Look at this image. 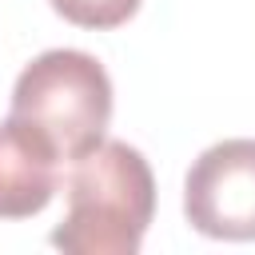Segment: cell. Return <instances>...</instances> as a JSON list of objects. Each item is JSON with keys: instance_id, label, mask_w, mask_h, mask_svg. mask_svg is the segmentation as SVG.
I'll return each mask as SVG.
<instances>
[{"instance_id": "1", "label": "cell", "mask_w": 255, "mask_h": 255, "mask_svg": "<svg viewBox=\"0 0 255 255\" xmlns=\"http://www.w3.org/2000/svg\"><path fill=\"white\" fill-rule=\"evenodd\" d=\"M151 211L155 179L147 159L124 139H104L76 159L68 175V211L52 243L68 255H135Z\"/></svg>"}, {"instance_id": "2", "label": "cell", "mask_w": 255, "mask_h": 255, "mask_svg": "<svg viewBox=\"0 0 255 255\" xmlns=\"http://www.w3.org/2000/svg\"><path fill=\"white\" fill-rule=\"evenodd\" d=\"M12 116L28 124L56 159H84L104 143L112 120V80L104 64L76 48L40 52L12 88Z\"/></svg>"}, {"instance_id": "3", "label": "cell", "mask_w": 255, "mask_h": 255, "mask_svg": "<svg viewBox=\"0 0 255 255\" xmlns=\"http://www.w3.org/2000/svg\"><path fill=\"white\" fill-rule=\"evenodd\" d=\"M187 223L211 239H255V139L199 151L183 179Z\"/></svg>"}, {"instance_id": "4", "label": "cell", "mask_w": 255, "mask_h": 255, "mask_svg": "<svg viewBox=\"0 0 255 255\" xmlns=\"http://www.w3.org/2000/svg\"><path fill=\"white\" fill-rule=\"evenodd\" d=\"M56 151L16 116L0 120V219H28L56 195Z\"/></svg>"}, {"instance_id": "5", "label": "cell", "mask_w": 255, "mask_h": 255, "mask_svg": "<svg viewBox=\"0 0 255 255\" xmlns=\"http://www.w3.org/2000/svg\"><path fill=\"white\" fill-rule=\"evenodd\" d=\"M143 0H52V8L68 20V24H80V28H120L128 24L135 12H139Z\"/></svg>"}]
</instances>
